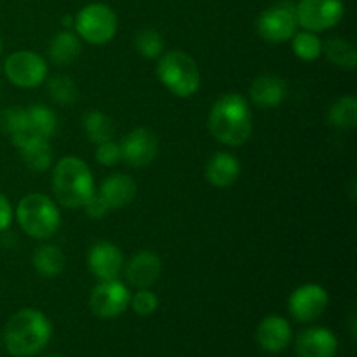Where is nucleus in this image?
Returning <instances> with one entry per match:
<instances>
[{"label":"nucleus","instance_id":"1","mask_svg":"<svg viewBox=\"0 0 357 357\" xmlns=\"http://www.w3.org/2000/svg\"><path fill=\"white\" fill-rule=\"evenodd\" d=\"M209 131L227 146L244 145L253 131L246 98L239 93H229L218 98L209 112Z\"/></svg>","mask_w":357,"mask_h":357},{"label":"nucleus","instance_id":"2","mask_svg":"<svg viewBox=\"0 0 357 357\" xmlns=\"http://www.w3.org/2000/svg\"><path fill=\"white\" fill-rule=\"evenodd\" d=\"M51 335V323L40 310L23 309L7 321L2 340L10 356L31 357L44 351Z\"/></svg>","mask_w":357,"mask_h":357},{"label":"nucleus","instance_id":"3","mask_svg":"<svg viewBox=\"0 0 357 357\" xmlns=\"http://www.w3.org/2000/svg\"><path fill=\"white\" fill-rule=\"evenodd\" d=\"M52 190L65 208H82L94 194V178L89 166L79 157H63L52 171Z\"/></svg>","mask_w":357,"mask_h":357},{"label":"nucleus","instance_id":"4","mask_svg":"<svg viewBox=\"0 0 357 357\" xmlns=\"http://www.w3.org/2000/svg\"><path fill=\"white\" fill-rule=\"evenodd\" d=\"M16 220L24 234L33 239H49L61 223L59 209L44 194H28L16 208Z\"/></svg>","mask_w":357,"mask_h":357},{"label":"nucleus","instance_id":"5","mask_svg":"<svg viewBox=\"0 0 357 357\" xmlns=\"http://www.w3.org/2000/svg\"><path fill=\"white\" fill-rule=\"evenodd\" d=\"M157 77L178 98H190L201 87V72L197 63L181 51L162 54L157 63Z\"/></svg>","mask_w":357,"mask_h":357},{"label":"nucleus","instance_id":"6","mask_svg":"<svg viewBox=\"0 0 357 357\" xmlns=\"http://www.w3.org/2000/svg\"><path fill=\"white\" fill-rule=\"evenodd\" d=\"M73 26L79 38L89 44L101 45L110 42L117 33V16L105 3H87L75 16Z\"/></svg>","mask_w":357,"mask_h":357},{"label":"nucleus","instance_id":"7","mask_svg":"<svg viewBox=\"0 0 357 357\" xmlns=\"http://www.w3.org/2000/svg\"><path fill=\"white\" fill-rule=\"evenodd\" d=\"M296 28H298L296 9L295 3L289 0H282L268 7L257 20L258 35L271 44H282V42L291 40L293 35L296 33Z\"/></svg>","mask_w":357,"mask_h":357},{"label":"nucleus","instance_id":"8","mask_svg":"<svg viewBox=\"0 0 357 357\" xmlns=\"http://www.w3.org/2000/svg\"><path fill=\"white\" fill-rule=\"evenodd\" d=\"M295 9L300 26L314 33L337 26L344 17L342 0H300Z\"/></svg>","mask_w":357,"mask_h":357},{"label":"nucleus","instance_id":"9","mask_svg":"<svg viewBox=\"0 0 357 357\" xmlns=\"http://www.w3.org/2000/svg\"><path fill=\"white\" fill-rule=\"evenodd\" d=\"M6 77L17 87L31 89L40 86L47 77V63L33 51H16L3 63Z\"/></svg>","mask_w":357,"mask_h":357},{"label":"nucleus","instance_id":"10","mask_svg":"<svg viewBox=\"0 0 357 357\" xmlns=\"http://www.w3.org/2000/svg\"><path fill=\"white\" fill-rule=\"evenodd\" d=\"M131 300L128 286L117 279L101 281L89 296L91 310L101 319H115L126 312Z\"/></svg>","mask_w":357,"mask_h":357},{"label":"nucleus","instance_id":"11","mask_svg":"<svg viewBox=\"0 0 357 357\" xmlns=\"http://www.w3.org/2000/svg\"><path fill=\"white\" fill-rule=\"evenodd\" d=\"M330 296L319 284H303L291 293L288 300L289 314L300 323L316 321L326 310Z\"/></svg>","mask_w":357,"mask_h":357},{"label":"nucleus","instance_id":"12","mask_svg":"<svg viewBox=\"0 0 357 357\" xmlns=\"http://www.w3.org/2000/svg\"><path fill=\"white\" fill-rule=\"evenodd\" d=\"M159 139L155 132L146 128L132 129L121 143L122 160L132 167H145L155 159Z\"/></svg>","mask_w":357,"mask_h":357},{"label":"nucleus","instance_id":"13","mask_svg":"<svg viewBox=\"0 0 357 357\" xmlns=\"http://www.w3.org/2000/svg\"><path fill=\"white\" fill-rule=\"evenodd\" d=\"M87 267H89L91 274L100 281L117 279L124 267V257L115 244L101 241V243L94 244L87 253Z\"/></svg>","mask_w":357,"mask_h":357},{"label":"nucleus","instance_id":"14","mask_svg":"<svg viewBox=\"0 0 357 357\" xmlns=\"http://www.w3.org/2000/svg\"><path fill=\"white\" fill-rule=\"evenodd\" d=\"M295 351L298 357H335L338 340L333 331L326 328H309L298 335Z\"/></svg>","mask_w":357,"mask_h":357},{"label":"nucleus","instance_id":"15","mask_svg":"<svg viewBox=\"0 0 357 357\" xmlns=\"http://www.w3.org/2000/svg\"><path fill=\"white\" fill-rule=\"evenodd\" d=\"M291 337V326L281 316L265 317L257 328L258 345L268 354H279L284 349H288Z\"/></svg>","mask_w":357,"mask_h":357},{"label":"nucleus","instance_id":"16","mask_svg":"<svg viewBox=\"0 0 357 357\" xmlns=\"http://www.w3.org/2000/svg\"><path fill=\"white\" fill-rule=\"evenodd\" d=\"M160 272H162L160 258L153 251H139L129 260L126 267V278L129 284L143 289L150 288L160 278Z\"/></svg>","mask_w":357,"mask_h":357},{"label":"nucleus","instance_id":"17","mask_svg":"<svg viewBox=\"0 0 357 357\" xmlns=\"http://www.w3.org/2000/svg\"><path fill=\"white\" fill-rule=\"evenodd\" d=\"M136 183L129 174L115 173L108 176L107 180L101 183L100 195L105 199L110 209L126 208L131 204L136 197Z\"/></svg>","mask_w":357,"mask_h":357},{"label":"nucleus","instance_id":"18","mask_svg":"<svg viewBox=\"0 0 357 357\" xmlns=\"http://www.w3.org/2000/svg\"><path fill=\"white\" fill-rule=\"evenodd\" d=\"M251 100L255 105L261 108H274L284 101L286 94H288V87L286 82L278 75H261L253 80L251 84Z\"/></svg>","mask_w":357,"mask_h":357},{"label":"nucleus","instance_id":"19","mask_svg":"<svg viewBox=\"0 0 357 357\" xmlns=\"http://www.w3.org/2000/svg\"><path fill=\"white\" fill-rule=\"evenodd\" d=\"M241 174V164L237 157L229 152H218L209 159L206 166V180L218 188H227L237 181Z\"/></svg>","mask_w":357,"mask_h":357},{"label":"nucleus","instance_id":"20","mask_svg":"<svg viewBox=\"0 0 357 357\" xmlns=\"http://www.w3.org/2000/svg\"><path fill=\"white\" fill-rule=\"evenodd\" d=\"M33 267L42 278H56L65 271V253L54 244H44L33 253Z\"/></svg>","mask_w":357,"mask_h":357},{"label":"nucleus","instance_id":"21","mask_svg":"<svg viewBox=\"0 0 357 357\" xmlns=\"http://www.w3.org/2000/svg\"><path fill=\"white\" fill-rule=\"evenodd\" d=\"M80 51H82V44H80L79 35L66 30L59 31L49 44V58L56 65H68V63L75 61Z\"/></svg>","mask_w":357,"mask_h":357},{"label":"nucleus","instance_id":"22","mask_svg":"<svg viewBox=\"0 0 357 357\" xmlns=\"http://www.w3.org/2000/svg\"><path fill=\"white\" fill-rule=\"evenodd\" d=\"M28 115V131L37 138L49 139L56 132L58 128V119L54 112L45 105H31L26 108Z\"/></svg>","mask_w":357,"mask_h":357},{"label":"nucleus","instance_id":"23","mask_svg":"<svg viewBox=\"0 0 357 357\" xmlns=\"http://www.w3.org/2000/svg\"><path fill=\"white\" fill-rule=\"evenodd\" d=\"M21 157L26 162V166L33 171H45L51 167L52 150L49 145V139L31 138L26 145L20 149Z\"/></svg>","mask_w":357,"mask_h":357},{"label":"nucleus","instance_id":"24","mask_svg":"<svg viewBox=\"0 0 357 357\" xmlns=\"http://www.w3.org/2000/svg\"><path fill=\"white\" fill-rule=\"evenodd\" d=\"M323 52L333 65L345 70H354L357 65V51L351 42L340 37H333L323 44Z\"/></svg>","mask_w":357,"mask_h":357},{"label":"nucleus","instance_id":"25","mask_svg":"<svg viewBox=\"0 0 357 357\" xmlns=\"http://www.w3.org/2000/svg\"><path fill=\"white\" fill-rule=\"evenodd\" d=\"M328 122L338 129H354L357 126V100L354 96H344L331 105L328 112Z\"/></svg>","mask_w":357,"mask_h":357},{"label":"nucleus","instance_id":"26","mask_svg":"<svg viewBox=\"0 0 357 357\" xmlns=\"http://www.w3.org/2000/svg\"><path fill=\"white\" fill-rule=\"evenodd\" d=\"M84 131L93 143H103L114 136V122L103 112L93 110L84 119Z\"/></svg>","mask_w":357,"mask_h":357},{"label":"nucleus","instance_id":"27","mask_svg":"<svg viewBox=\"0 0 357 357\" xmlns=\"http://www.w3.org/2000/svg\"><path fill=\"white\" fill-rule=\"evenodd\" d=\"M293 52L302 61H314L323 54V42L314 31H300L291 37Z\"/></svg>","mask_w":357,"mask_h":357},{"label":"nucleus","instance_id":"28","mask_svg":"<svg viewBox=\"0 0 357 357\" xmlns=\"http://www.w3.org/2000/svg\"><path fill=\"white\" fill-rule=\"evenodd\" d=\"M47 93L56 103L70 105L75 103L79 98V89L70 77L54 75L47 80Z\"/></svg>","mask_w":357,"mask_h":357},{"label":"nucleus","instance_id":"29","mask_svg":"<svg viewBox=\"0 0 357 357\" xmlns=\"http://www.w3.org/2000/svg\"><path fill=\"white\" fill-rule=\"evenodd\" d=\"M135 45L139 54L149 59L159 58L164 51L162 35L157 30H152V28L139 30L135 37Z\"/></svg>","mask_w":357,"mask_h":357},{"label":"nucleus","instance_id":"30","mask_svg":"<svg viewBox=\"0 0 357 357\" xmlns=\"http://www.w3.org/2000/svg\"><path fill=\"white\" fill-rule=\"evenodd\" d=\"M0 131L9 136L20 131H28L26 108L10 107L0 112Z\"/></svg>","mask_w":357,"mask_h":357},{"label":"nucleus","instance_id":"31","mask_svg":"<svg viewBox=\"0 0 357 357\" xmlns=\"http://www.w3.org/2000/svg\"><path fill=\"white\" fill-rule=\"evenodd\" d=\"M129 305L132 307V310H135L138 316L145 317L155 312L157 307H159V298H157L155 293L150 291L149 288H143L138 289V291L131 296Z\"/></svg>","mask_w":357,"mask_h":357},{"label":"nucleus","instance_id":"32","mask_svg":"<svg viewBox=\"0 0 357 357\" xmlns=\"http://www.w3.org/2000/svg\"><path fill=\"white\" fill-rule=\"evenodd\" d=\"M122 159L121 145L112 139H107L103 143H98L96 149V160L101 166H115Z\"/></svg>","mask_w":357,"mask_h":357},{"label":"nucleus","instance_id":"33","mask_svg":"<svg viewBox=\"0 0 357 357\" xmlns=\"http://www.w3.org/2000/svg\"><path fill=\"white\" fill-rule=\"evenodd\" d=\"M82 208L84 211H86V215L93 220H101L108 211H110V208H108L105 199L100 195V192H94V194L84 202Z\"/></svg>","mask_w":357,"mask_h":357},{"label":"nucleus","instance_id":"34","mask_svg":"<svg viewBox=\"0 0 357 357\" xmlns=\"http://www.w3.org/2000/svg\"><path fill=\"white\" fill-rule=\"evenodd\" d=\"M13 206H10L9 199L6 195L0 194V232L7 230L13 223Z\"/></svg>","mask_w":357,"mask_h":357},{"label":"nucleus","instance_id":"35","mask_svg":"<svg viewBox=\"0 0 357 357\" xmlns=\"http://www.w3.org/2000/svg\"><path fill=\"white\" fill-rule=\"evenodd\" d=\"M0 52H2V38H0Z\"/></svg>","mask_w":357,"mask_h":357},{"label":"nucleus","instance_id":"36","mask_svg":"<svg viewBox=\"0 0 357 357\" xmlns=\"http://www.w3.org/2000/svg\"><path fill=\"white\" fill-rule=\"evenodd\" d=\"M49 357H63V356H58V354H54V356H49Z\"/></svg>","mask_w":357,"mask_h":357},{"label":"nucleus","instance_id":"37","mask_svg":"<svg viewBox=\"0 0 357 357\" xmlns=\"http://www.w3.org/2000/svg\"><path fill=\"white\" fill-rule=\"evenodd\" d=\"M0 342H2V337H0Z\"/></svg>","mask_w":357,"mask_h":357}]
</instances>
